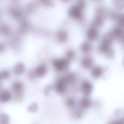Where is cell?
<instances>
[{
	"label": "cell",
	"mask_w": 124,
	"mask_h": 124,
	"mask_svg": "<svg viewBox=\"0 0 124 124\" xmlns=\"http://www.w3.org/2000/svg\"><path fill=\"white\" fill-rule=\"evenodd\" d=\"M12 98V95L9 91L6 90L0 91V102L7 103L11 101Z\"/></svg>",
	"instance_id": "2"
},
{
	"label": "cell",
	"mask_w": 124,
	"mask_h": 124,
	"mask_svg": "<svg viewBox=\"0 0 124 124\" xmlns=\"http://www.w3.org/2000/svg\"><path fill=\"white\" fill-rule=\"evenodd\" d=\"M28 111L31 113H36L38 110V106L35 103H33L29 106L27 108Z\"/></svg>",
	"instance_id": "8"
},
{
	"label": "cell",
	"mask_w": 124,
	"mask_h": 124,
	"mask_svg": "<svg viewBox=\"0 0 124 124\" xmlns=\"http://www.w3.org/2000/svg\"><path fill=\"white\" fill-rule=\"evenodd\" d=\"M11 87L14 93L16 100H20L22 98L23 92L25 88L23 82L19 80L14 81L11 85Z\"/></svg>",
	"instance_id": "1"
},
{
	"label": "cell",
	"mask_w": 124,
	"mask_h": 124,
	"mask_svg": "<svg viewBox=\"0 0 124 124\" xmlns=\"http://www.w3.org/2000/svg\"><path fill=\"white\" fill-rule=\"evenodd\" d=\"M11 76V73L9 71L7 70H3L0 71V77L1 80L7 79Z\"/></svg>",
	"instance_id": "7"
},
{
	"label": "cell",
	"mask_w": 124,
	"mask_h": 124,
	"mask_svg": "<svg viewBox=\"0 0 124 124\" xmlns=\"http://www.w3.org/2000/svg\"><path fill=\"white\" fill-rule=\"evenodd\" d=\"M9 116L6 114L2 113L0 115V124H9Z\"/></svg>",
	"instance_id": "6"
},
{
	"label": "cell",
	"mask_w": 124,
	"mask_h": 124,
	"mask_svg": "<svg viewBox=\"0 0 124 124\" xmlns=\"http://www.w3.org/2000/svg\"><path fill=\"white\" fill-rule=\"evenodd\" d=\"M109 124H124V120L123 119L117 120L116 121L111 122Z\"/></svg>",
	"instance_id": "11"
},
{
	"label": "cell",
	"mask_w": 124,
	"mask_h": 124,
	"mask_svg": "<svg viewBox=\"0 0 124 124\" xmlns=\"http://www.w3.org/2000/svg\"><path fill=\"white\" fill-rule=\"evenodd\" d=\"M80 107L83 109H86L89 108L91 105L90 101L87 98H84L80 101Z\"/></svg>",
	"instance_id": "5"
},
{
	"label": "cell",
	"mask_w": 124,
	"mask_h": 124,
	"mask_svg": "<svg viewBox=\"0 0 124 124\" xmlns=\"http://www.w3.org/2000/svg\"><path fill=\"white\" fill-rule=\"evenodd\" d=\"M67 105L70 108H72L75 105V101L74 100L70 99V100L68 101Z\"/></svg>",
	"instance_id": "9"
},
{
	"label": "cell",
	"mask_w": 124,
	"mask_h": 124,
	"mask_svg": "<svg viewBox=\"0 0 124 124\" xmlns=\"http://www.w3.org/2000/svg\"><path fill=\"white\" fill-rule=\"evenodd\" d=\"M28 77H29L30 79H33L35 77L33 71H29L28 73Z\"/></svg>",
	"instance_id": "10"
},
{
	"label": "cell",
	"mask_w": 124,
	"mask_h": 124,
	"mask_svg": "<svg viewBox=\"0 0 124 124\" xmlns=\"http://www.w3.org/2000/svg\"><path fill=\"white\" fill-rule=\"evenodd\" d=\"M1 78L0 77V82H1Z\"/></svg>",
	"instance_id": "13"
},
{
	"label": "cell",
	"mask_w": 124,
	"mask_h": 124,
	"mask_svg": "<svg viewBox=\"0 0 124 124\" xmlns=\"http://www.w3.org/2000/svg\"><path fill=\"white\" fill-rule=\"evenodd\" d=\"M5 50V46L3 44L0 43V54L3 53Z\"/></svg>",
	"instance_id": "12"
},
{
	"label": "cell",
	"mask_w": 124,
	"mask_h": 124,
	"mask_svg": "<svg viewBox=\"0 0 124 124\" xmlns=\"http://www.w3.org/2000/svg\"><path fill=\"white\" fill-rule=\"evenodd\" d=\"M25 71V66L23 63H17L13 68V73L17 76H20L24 73Z\"/></svg>",
	"instance_id": "3"
},
{
	"label": "cell",
	"mask_w": 124,
	"mask_h": 124,
	"mask_svg": "<svg viewBox=\"0 0 124 124\" xmlns=\"http://www.w3.org/2000/svg\"><path fill=\"white\" fill-rule=\"evenodd\" d=\"M33 71L35 77H41L44 76L46 73L47 69L46 66L43 65L38 66Z\"/></svg>",
	"instance_id": "4"
}]
</instances>
